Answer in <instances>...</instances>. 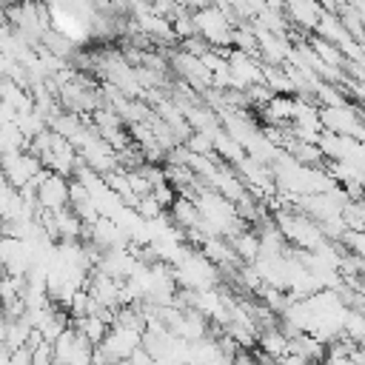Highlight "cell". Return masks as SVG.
I'll return each instance as SVG.
<instances>
[{"instance_id": "obj_1", "label": "cell", "mask_w": 365, "mask_h": 365, "mask_svg": "<svg viewBox=\"0 0 365 365\" xmlns=\"http://www.w3.org/2000/svg\"><path fill=\"white\" fill-rule=\"evenodd\" d=\"M171 268H174V279L182 291H205V288L220 285V268L200 248H188L182 254V259Z\"/></svg>"}, {"instance_id": "obj_2", "label": "cell", "mask_w": 365, "mask_h": 365, "mask_svg": "<svg viewBox=\"0 0 365 365\" xmlns=\"http://www.w3.org/2000/svg\"><path fill=\"white\" fill-rule=\"evenodd\" d=\"M274 225L282 231V237L291 242V245H297L299 251H314V248H319L322 242H325V234H322V228H319V222H314L308 214H302V211H282V208H277L274 211Z\"/></svg>"}, {"instance_id": "obj_3", "label": "cell", "mask_w": 365, "mask_h": 365, "mask_svg": "<svg viewBox=\"0 0 365 365\" xmlns=\"http://www.w3.org/2000/svg\"><path fill=\"white\" fill-rule=\"evenodd\" d=\"M191 20H194V31L197 37H202L211 48L217 51H231V34H234V26H231V17L217 6H205L200 11H191Z\"/></svg>"}, {"instance_id": "obj_4", "label": "cell", "mask_w": 365, "mask_h": 365, "mask_svg": "<svg viewBox=\"0 0 365 365\" xmlns=\"http://www.w3.org/2000/svg\"><path fill=\"white\" fill-rule=\"evenodd\" d=\"M91 351H94V345L74 325H68L51 342V359H54V365H91Z\"/></svg>"}, {"instance_id": "obj_5", "label": "cell", "mask_w": 365, "mask_h": 365, "mask_svg": "<svg viewBox=\"0 0 365 365\" xmlns=\"http://www.w3.org/2000/svg\"><path fill=\"white\" fill-rule=\"evenodd\" d=\"M31 265H34V242L0 234V274L26 277Z\"/></svg>"}, {"instance_id": "obj_6", "label": "cell", "mask_w": 365, "mask_h": 365, "mask_svg": "<svg viewBox=\"0 0 365 365\" xmlns=\"http://www.w3.org/2000/svg\"><path fill=\"white\" fill-rule=\"evenodd\" d=\"M143 345V328H134V325H123V322H111L103 342L97 345L111 362H120V359H128L131 351H137Z\"/></svg>"}, {"instance_id": "obj_7", "label": "cell", "mask_w": 365, "mask_h": 365, "mask_svg": "<svg viewBox=\"0 0 365 365\" xmlns=\"http://www.w3.org/2000/svg\"><path fill=\"white\" fill-rule=\"evenodd\" d=\"M0 168L6 174V180L14 185V188H26V185H34V180L40 177L43 171V163L37 154H31L29 148H20V151H11L6 157H0Z\"/></svg>"}, {"instance_id": "obj_8", "label": "cell", "mask_w": 365, "mask_h": 365, "mask_svg": "<svg viewBox=\"0 0 365 365\" xmlns=\"http://www.w3.org/2000/svg\"><path fill=\"white\" fill-rule=\"evenodd\" d=\"M34 197H37V208L40 211H60V208H66L68 205V177L43 168L40 177L34 180Z\"/></svg>"}, {"instance_id": "obj_9", "label": "cell", "mask_w": 365, "mask_h": 365, "mask_svg": "<svg viewBox=\"0 0 365 365\" xmlns=\"http://www.w3.org/2000/svg\"><path fill=\"white\" fill-rule=\"evenodd\" d=\"M362 117L365 111L351 106V103H342V106H319V123H322V131H334V134H348L354 137L356 128L362 125Z\"/></svg>"}, {"instance_id": "obj_10", "label": "cell", "mask_w": 365, "mask_h": 365, "mask_svg": "<svg viewBox=\"0 0 365 365\" xmlns=\"http://www.w3.org/2000/svg\"><path fill=\"white\" fill-rule=\"evenodd\" d=\"M225 60H228V71H231V88L245 91L248 86H259L262 83V63H257L254 54L231 48L225 54Z\"/></svg>"}, {"instance_id": "obj_11", "label": "cell", "mask_w": 365, "mask_h": 365, "mask_svg": "<svg viewBox=\"0 0 365 365\" xmlns=\"http://www.w3.org/2000/svg\"><path fill=\"white\" fill-rule=\"evenodd\" d=\"M168 63H171V68H177V74L182 77L185 86H191V88H197L202 94H205V88H211V71L205 68V63L200 57H194V54L180 48V51L171 54Z\"/></svg>"}, {"instance_id": "obj_12", "label": "cell", "mask_w": 365, "mask_h": 365, "mask_svg": "<svg viewBox=\"0 0 365 365\" xmlns=\"http://www.w3.org/2000/svg\"><path fill=\"white\" fill-rule=\"evenodd\" d=\"M262 117L268 125H291L294 117V94H274L262 108Z\"/></svg>"}, {"instance_id": "obj_13", "label": "cell", "mask_w": 365, "mask_h": 365, "mask_svg": "<svg viewBox=\"0 0 365 365\" xmlns=\"http://www.w3.org/2000/svg\"><path fill=\"white\" fill-rule=\"evenodd\" d=\"M168 217H171V222H174L177 228H182V231L200 228V211H197V202H194L191 197H180V194H177V200H174L171 208H168Z\"/></svg>"}, {"instance_id": "obj_14", "label": "cell", "mask_w": 365, "mask_h": 365, "mask_svg": "<svg viewBox=\"0 0 365 365\" xmlns=\"http://www.w3.org/2000/svg\"><path fill=\"white\" fill-rule=\"evenodd\" d=\"M228 242H231V248H234L237 259H242L245 265H254V262L259 259V237H257V231L242 228V231H240V234H234Z\"/></svg>"}, {"instance_id": "obj_15", "label": "cell", "mask_w": 365, "mask_h": 365, "mask_svg": "<svg viewBox=\"0 0 365 365\" xmlns=\"http://www.w3.org/2000/svg\"><path fill=\"white\" fill-rule=\"evenodd\" d=\"M257 345L262 348V354H268V356L277 362L279 356H285V354H288V334H285L279 325L265 328V331H259V334H257Z\"/></svg>"}, {"instance_id": "obj_16", "label": "cell", "mask_w": 365, "mask_h": 365, "mask_svg": "<svg viewBox=\"0 0 365 365\" xmlns=\"http://www.w3.org/2000/svg\"><path fill=\"white\" fill-rule=\"evenodd\" d=\"M285 9L291 14V20H297L302 29H317L322 6L317 0H285Z\"/></svg>"}, {"instance_id": "obj_17", "label": "cell", "mask_w": 365, "mask_h": 365, "mask_svg": "<svg viewBox=\"0 0 365 365\" xmlns=\"http://www.w3.org/2000/svg\"><path fill=\"white\" fill-rule=\"evenodd\" d=\"M108 325H111V322H108L106 317H100V314H86V317H80V319L74 322V328H77L91 345H100V342H103Z\"/></svg>"}, {"instance_id": "obj_18", "label": "cell", "mask_w": 365, "mask_h": 365, "mask_svg": "<svg viewBox=\"0 0 365 365\" xmlns=\"http://www.w3.org/2000/svg\"><path fill=\"white\" fill-rule=\"evenodd\" d=\"M308 46H311V51H314L325 66L339 68V71L345 68V54H342L334 43H328V40H322V37H311V43H308Z\"/></svg>"}, {"instance_id": "obj_19", "label": "cell", "mask_w": 365, "mask_h": 365, "mask_svg": "<svg viewBox=\"0 0 365 365\" xmlns=\"http://www.w3.org/2000/svg\"><path fill=\"white\" fill-rule=\"evenodd\" d=\"M211 134H214V131H211ZM211 134H208V131H191L182 145H185L191 154H214V140H211Z\"/></svg>"}, {"instance_id": "obj_20", "label": "cell", "mask_w": 365, "mask_h": 365, "mask_svg": "<svg viewBox=\"0 0 365 365\" xmlns=\"http://www.w3.org/2000/svg\"><path fill=\"white\" fill-rule=\"evenodd\" d=\"M151 197H154V200L168 211V208H171V202L177 200V191H174V185H171V182H160V185H154V188H151Z\"/></svg>"}, {"instance_id": "obj_21", "label": "cell", "mask_w": 365, "mask_h": 365, "mask_svg": "<svg viewBox=\"0 0 365 365\" xmlns=\"http://www.w3.org/2000/svg\"><path fill=\"white\" fill-rule=\"evenodd\" d=\"M128 365H154V356L140 345L137 351H131V356H128Z\"/></svg>"}, {"instance_id": "obj_22", "label": "cell", "mask_w": 365, "mask_h": 365, "mask_svg": "<svg viewBox=\"0 0 365 365\" xmlns=\"http://www.w3.org/2000/svg\"><path fill=\"white\" fill-rule=\"evenodd\" d=\"M9 365H31V348H17V351H11V359H9Z\"/></svg>"}, {"instance_id": "obj_23", "label": "cell", "mask_w": 365, "mask_h": 365, "mask_svg": "<svg viewBox=\"0 0 365 365\" xmlns=\"http://www.w3.org/2000/svg\"><path fill=\"white\" fill-rule=\"evenodd\" d=\"M322 365H354L351 356H342V354H325Z\"/></svg>"}, {"instance_id": "obj_24", "label": "cell", "mask_w": 365, "mask_h": 365, "mask_svg": "<svg viewBox=\"0 0 365 365\" xmlns=\"http://www.w3.org/2000/svg\"><path fill=\"white\" fill-rule=\"evenodd\" d=\"M11 66H14V60H11L9 54L0 51V80H6V77L11 74Z\"/></svg>"}, {"instance_id": "obj_25", "label": "cell", "mask_w": 365, "mask_h": 365, "mask_svg": "<svg viewBox=\"0 0 365 365\" xmlns=\"http://www.w3.org/2000/svg\"><path fill=\"white\" fill-rule=\"evenodd\" d=\"M214 0H182V9H191V11H200L205 6H211Z\"/></svg>"}, {"instance_id": "obj_26", "label": "cell", "mask_w": 365, "mask_h": 365, "mask_svg": "<svg viewBox=\"0 0 365 365\" xmlns=\"http://www.w3.org/2000/svg\"><path fill=\"white\" fill-rule=\"evenodd\" d=\"M9 188H11V182L6 180V174H3V168H0V194H6Z\"/></svg>"}, {"instance_id": "obj_27", "label": "cell", "mask_w": 365, "mask_h": 365, "mask_svg": "<svg viewBox=\"0 0 365 365\" xmlns=\"http://www.w3.org/2000/svg\"><path fill=\"white\" fill-rule=\"evenodd\" d=\"M117 365H128V359H120V362H117Z\"/></svg>"}, {"instance_id": "obj_28", "label": "cell", "mask_w": 365, "mask_h": 365, "mask_svg": "<svg viewBox=\"0 0 365 365\" xmlns=\"http://www.w3.org/2000/svg\"><path fill=\"white\" fill-rule=\"evenodd\" d=\"M362 200H365V191H362Z\"/></svg>"}]
</instances>
